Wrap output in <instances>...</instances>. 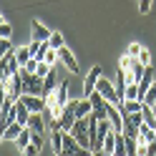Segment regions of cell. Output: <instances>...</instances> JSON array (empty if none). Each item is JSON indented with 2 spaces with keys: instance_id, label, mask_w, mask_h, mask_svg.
I'll return each mask as SVG.
<instances>
[{
  "instance_id": "6da1fadb",
  "label": "cell",
  "mask_w": 156,
  "mask_h": 156,
  "mask_svg": "<svg viewBox=\"0 0 156 156\" xmlns=\"http://www.w3.org/2000/svg\"><path fill=\"white\" fill-rule=\"evenodd\" d=\"M96 88H98L101 93H103V98L106 101H111V103H121L119 101V91H116V83H111L108 78H98V83H96Z\"/></svg>"
},
{
  "instance_id": "7a4b0ae2",
  "label": "cell",
  "mask_w": 156,
  "mask_h": 156,
  "mask_svg": "<svg viewBox=\"0 0 156 156\" xmlns=\"http://www.w3.org/2000/svg\"><path fill=\"white\" fill-rule=\"evenodd\" d=\"M0 68H3V76H13V73L20 71V63H18L15 48H10L8 53H3V63H0Z\"/></svg>"
},
{
  "instance_id": "3957f363",
  "label": "cell",
  "mask_w": 156,
  "mask_h": 156,
  "mask_svg": "<svg viewBox=\"0 0 156 156\" xmlns=\"http://www.w3.org/2000/svg\"><path fill=\"white\" fill-rule=\"evenodd\" d=\"M101 76H103L101 66H93L91 71H88V76H86V81H83V96H91V93L96 91V83H98Z\"/></svg>"
},
{
  "instance_id": "277c9868",
  "label": "cell",
  "mask_w": 156,
  "mask_h": 156,
  "mask_svg": "<svg viewBox=\"0 0 156 156\" xmlns=\"http://www.w3.org/2000/svg\"><path fill=\"white\" fill-rule=\"evenodd\" d=\"M108 121L113 126V131H123V113L119 108V103H111L108 101Z\"/></svg>"
},
{
  "instance_id": "5b68a950",
  "label": "cell",
  "mask_w": 156,
  "mask_h": 156,
  "mask_svg": "<svg viewBox=\"0 0 156 156\" xmlns=\"http://www.w3.org/2000/svg\"><path fill=\"white\" fill-rule=\"evenodd\" d=\"M58 55H61V63H63V66H66L71 73H78V71H81V68H78V61H76V55H73L71 51H68L66 45H63V48H58Z\"/></svg>"
},
{
  "instance_id": "8992f818",
  "label": "cell",
  "mask_w": 156,
  "mask_h": 156,
  "mask_svg": "<svg viewBox=\"0 0 156 156\" xmlns=\"http://www.w3.org/2000/svg\"><path fill=\"white\" fill-rule=\"evenodd\" d=\"M25 129V123H20V121H13L10 126H5L3 129V141L8 144V141H15L18 136H20V131Z\"/></svg>"
},
{
  "instance_id": "52a82bcc",
  "label": "cell",
  "mask_w": 156,
  "mask_h": 156,
  "mask_svg": "<svg viewBox=\"0 0 156 156\" xmlns=\"http://www.w3.org/2000/svg\"><path fill=\"white\" fill-rule=\"evenodd\" d=\"M58 83H61V81L55 78V71H51V73H48V76L43 78V96H45V98H48V96H53V93H55Z\"/></svg>"
},
{
  "instance_id": "ba28073f",
  "label": "cell",
  "mask_w": 156,
  "mask_h": 156,
  "mask_svg": "<svg viewBox=\"0 0 156 156\" xmlns=\"http://www.w3.org/2000/svg\"><path fill=\"white\" fill-rule=\"evenodd\" d=\"M48 48H51V43L48 41H30V51H33V58H38V61H43L45 53H48Z\"/></svg>"
},
{
  "instance_id": "9c48e42d",
  "label": "cell",
  "mask_w": 156,
  "mask_h": 156,
  "mask_svg": "<svg viewBox=\"0 0 156 156\" xmlns=\"http://www.w3.org/2000/svg\"><path fill=\"white\" fill-rule=\"evenodd\" d=\"M51 28H45L41 20H33V38L35 41H48V38H51Z\"/></svg>"
},
{
  "instance_id": "30bf717a",
  "label": "cell",
  "mask_w": 156,
  "mask_h": 156,
  "mask_svg": "<svg viewBox=\"0 0 156 156\" xmlns=\"http://www.w3.org/2000/svg\"><path fill=\"white\" fill-rule=\"evenodd\" d=\"M116 141H119V131H108V133H106V139H103V154H113L116 151Z\"/></svg>"
},
{
  "instance_id": "8fae6325",
  "label": "cell",
  "mask_w": 156,
  "mask_h": 156,
  "mask_svg": "<svg viewBox=\"0 0 156 156\" xmlns=\"http://www.w3.org/2000/svg\"><path fill=\"white\" fill-rule=\"evenodd\" d=\"M91 111H93V106H91V98H88V96H83V98L78 101L76 116H78V119H86V116H91Z\"/></svg>"
},
{
  "instance_id": "7c38bea8",
  "label": "cell",
  "mask_w": 156,
  "mask_h": 156,
  "mask_svg": "<svg viewBox=\"0 0 156 156\" xmlns=\"http://www.w3.org/2000/svg\"><path fill=\"white\" fill-rule=\"evenodd\" d=\"M51 149L55 154H63V131L61 129H53V133H51Z\"/></svg>"
},
{
  "instance_id": "4fadbf2b",
  "label": "cell",
  "mask_w": 156,
  "mask_h": 156,
  "mask_svg": "<svg viewBox=\"0 0 156 156\" xmlns=\"http://www.w3.org/2000/svg\"><path fill=\"white\" fill-rule=\"evenodd\" d=\"M28 129H30V131H45L43 116L41 113H30V119H28Z\"/></svg>"
},
{
  "instance_id": "5bb4252c",
  "label": "cell",
  "mask_w": 156,
  "mask_h": 156,
  "mask_svg": "<svg viewBox=\"0 0 156 156\" xmlns=\"http://www.w3.org/2000/svg\"><path fill=\"white\" fill-rule=\"evenodd\" d=\"M15 55H18V63H20V68H23V66L33 58V51H30V45H25V48H18Z\"/></svg>"
},
{
  "instance_id": "9a60e30c",
  "label": "cell",
  "mask_w": 156,
  "mask_h": 156,
  "mask_svg": "<svg viewBox=\"0 0 156 156\" xmlns=\"http://www.w3.org/2000/svg\"><path fill=\"white\" fill-rule=\"evenodd\" d=\"M139 133H141V129L136 123H131V121L123 123V136H126V139H139Z\"/></svg>"
},
{
  "instance_id": "2e32d148",
  "label": "cell",
  "mask_w": 156,
  "mask_h": 156,
  "mask_svg": "<svg viewBox=\"0 0 156 156\" xmlns=\"http://www.w3.org/2000/svg\"><path fill=\"white\" fill-rule=\"evenodd\" d=\"M126 154H129V149H126V136H123V131H119V141H116L113 156H126Z\"/></svg>"
},
{
  "instance_id": "e0dca14e",
  "label": "cell",
  "mask_w": 156,
  "mask_h": 156,
  "mask_svg": "<svg viewBox=\"0 0 156 156\" xmlns=\"http://www.w3.org/2000/svg\"><path fill=\"white\" fill-rule=\"evenodd\" d=\"M141 113H144V121H146V123H151L154 129H156V116H154V106H149V103H144V108H141Z\"/></svg>"
},
{
  "instance_id": "ac0fdd59",
  "label": "cell",
  "mask_w": 156,
  "mask_h": 156,
  "mask_svg": "<svg viewBox=\"0 0 156 156\" xmlns=\"http://www.w3.org/2000/svg\"><path fill=\"white\" fill-rule=\"evenodd\" d=\"M43 61H48V63H51V66L55 68L58 63H61V55H58V48H53V45H51V48H48V53H45V58H43Z\"/></svg>"
},
{
  "instance_id": "d6986e66",
  "label": "cell",
  "mask_w": 156,
  "mask_h": 156,
  "mask_svg": "<svg viewBox=\"0 0 156 156\" xmlns=\"http://www.w3.org/2000/svg\"><path fill=\"white\" fill-rule=\"evenodd\" d=\"M144 103H149V106H156V81L151 83V88L146 91V96H144Z\"/></svg>"
},
{
  "instance_id": "ffe728a7",
  "label": "cell",
  "mask_w": 156,
  "mask_h": 156,
  "mask_svg": "<svg viewBox=\"0 0 156 156\" xmlns=\"http://www.w3.org/2000/svg\"><path fill=\"white\" fill-rule=\"evenodd\" d=\"M48 43H51L53 48H63L66 45V38L61 33H51V38H48Z\"/></svg>"
},
{
  "instance_id": "44dd1931",
  "label": "cell",
  "mask_w": 156,
  "mask_h": 156,
  "mask_svg": "<svg viewBox=\"0 0 156 156\" xmlns=\"http://www.w3.org/2000/svg\"><path fill=\"white\" fill-rule=\"evenodd\" d=\"M126 98H139V83H129V88H126Z\"/></svg>"
},
{
  "instance_id": "7402d4cb",
  "label": "cell",
  "mask_w": 156,
  "mask_h": 156,
  "mask_svg": "<svg viewBox=\"0 0 156 156\" xmlns=\"http://www.w3.org/2000/svg\"><path fill=\"white\" fill-rule=\"evenodd\" d=\"M38 151H41V146H38V144H33V141H30V144H28L25 149H23V154H25V156H35Z\"/></svg>"
},
{
  "instance_id": "603a6c76",
  "label": "cell",
  "mask_w": 156,
  "mask_h": 156,
  "mask_svg": "<svg viewBox=\"0 0 156 156\" xmlns=\"http://www.w3.org/2000/svg\"><path fill=\"white\" fill-rule=\"evenodd\" d=\"M139 61H141V63H146V66H151V53H149V48H141Z\"/></svg>"
},
{
  "instance_id": "cb8c5ba5",
  "label": "cell",
  "mask_w": 156,
  "mask_h": 156,
  "mask_svg": "<svg viewBox=\"0 0 156 156\" xmlns=\"http://www.w3.org/2000/svg\"><path fill=\"white\" fill-rule=\"evenodd\" d=\"M141 48H144L141 43H131V45H129V55H131V58H139V53H141Z\"/></svg>"
},
{
  "instance_id": "d4e9b609",
  "label": "cell",
  "mask_w": 156,
  "mask_h": 156,
  "mask_svg": "<svg viewBox=\"0 0 156 156\" xmlns=\"http://www.w3.org/2000/svg\"><path fill=\"white\" fill-rule=\"evenodd\" d=\"M10 30H13V28H10V23H8V20L0 23V35H3V38H10Z\"/></svg>"
},
{
  "instance_id": "484cf974",
  "label": "cell",
  "mask_w": 156,
  "mask_h": 156,
  "mask_svg": "<svg viewBox=\"0 0 156 156\" xmlns=\"http://www.w3.org/2000/svg\"><path fill=\"white\" fill-rule=\"evenodd\" d=\"M149 8H151V0H139V13H149Z\"/></svg>"
},
{
  "instance_id": "4316f807",
  "label": "cell",
  "mask_w": 156,
  "mask_h": 156,
  "mask_svg": "<svg viewBox=\"0 0 156 156\" xmlns=\"http://www.w3.org/2000/svg\"><path fill=\"white\" fill-rule=\"evenodd\" d=\"M10 41H8V38H3V43H0V53H8V51H10Z\"/></svg>"
}]
</instances>
